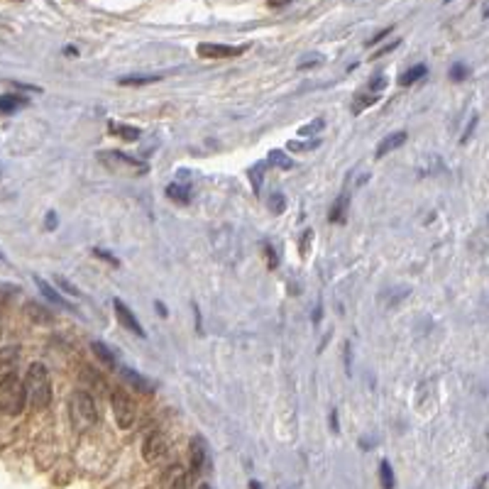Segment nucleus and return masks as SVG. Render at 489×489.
Segmentation results:
<instances>
[{"instance_id":"1","label":"nucleus","mask_w":489,"mask_h":489,"mask_svg":"<svg viewBox=\"0 0 489 489\" xmlns=\"http://www.w3.org/2000/svg\"><path fill=\"white\" fill-rule=\"evenodd\" d=\"M24 394L32 409H47L52 404V379L42 362H32L24 372Z\"/></svg>"},{"instance_id":"2","label":"nucleus","mask_w":489,"mask_h":489,"mask_svg":"<svg viewBox=\"0 0 489 489\" xmlns=\"http://www.w3.org/2000/svg\"><path fill=\"white\" fill-rule=\"evenodd\" d=\"M69 421L76 433H88L98 423V406L86 389H76L69 397Z\"/></svg>"},{"instance_id":"3","label":"nucleus","mask_w":489,"mask_h":489,"mask_svg":"<svg viewBox=\"0 0 489 489\" xmlns=\"http://www.w3.org/2000/svg\"><path fill=\"white\" fill-rule=\"evenodd\" d=\"M24 404H27V394H24V384L17 374H3L0 377V411L8 416H17L22 413Z\"/></svg>"},{"instance_id":"4","label":"nucleus","mask_w":489,"mask_h":489,"mask_svg":"<svg viewBox=\"0 0 489 489\" xmlns=\"http://www.w3.org/2000/svg\"><path fill=\"white\" fill-rule=\"evenodd\" d=\"M98 160L108 166V169L118 171V174H130V176H140L150 171V164L142 160H135V157L125 155V152H98Z\"/></svg>"},{"instance_id":"5","label":"nucleus","mask_w":489,"mask_h":489,"mask_svg":"<svg viewBox=\"0 0 489 489\" xmlns=\"http://www.w3.org/2000/svg\"><path fill=\"white\" fill-rule=\"evenodd\" d=\"M111 404H113V413H115V421L118 426L125 431V428H130L132 423H135L137 418V406L135 402L130 399V394L122 392V389H115L111 397Z\"/></svg>"},{"instance_id":"6","label":"nucleus","mask_w":489,"mask_h":489,"mask_svg":"<svg viewBox=\"0 0 489 489\" xmlns=\"http://www.w3.org/2000/svg\"><path fill=\"white\" fill-rule=\"evenodd\" d=\"M166 453H169V443H166V438L160 431L152 433L145 441V446H142V455H145V462H150V465L162 462L166 458Z\"/></svg>"},{"instance_id":"7","label":"nucleus","mask_w":489,"mask_h":489,"mask_svg":"<svg viewBox=\"0 0 489 489\" xmlns=\"http://www.w3.org/2000/svg\"><path fill=\"white\" fill-rule=\"evenodd\" d=\"M206 465H208V443H206V438L194 436L191 438V472L201 475Z\"/></svg>"},{"instance_id":"8","label":"nucleus","mask_w":489,"mask_h":489,"mask_svg":"<svg viewBox=\"0 0 489 489\" xmlns=\"http://www.w3.org/2000/svg\"><path fill=\"white\" fill-rule=\"evenodd\" d=\"M199 57L204 59H230L245 54V47H228V44H199L196 47Z\"/></svg>"},{"instance_id":"9","label":"nucleus","mask_w":489,"mask_h":489,"mask_svg":"<svg viewBox=\"0 0 489 489\" xmlns=\"http://www.w3.org/2000/svg\"><path fill=\"white\" fill-rule=\"evenodd\" d=\"M113 306H115V313H118V320H120L122 325H125L130 333H135V335H140V338H145V328H142V323L135 318V313L130 311V306L125 304V301H120V299H115L113 301Z\"/></svg>"},{"instance_id":"10","label":"nucleus","mask_w":489,"mask_h":489,"mask_svg":"<svg viewBox=\"0 0 489 489\" xmlns=\"http://www.w3.org/2000/svg\"><path fill=\"white\" fill-rule=\"evenodd\" d=\"M120 374L127 379V384H130V387H135V389H137V392L155 394L157 384L152 382V379H147V377H142V374H137L135 369H130V367H120Z\"/></svg>"},{"instance_id":"11","label":"nucleus","mask_w":489,"mask_h":489,"mask_svg":"<svg viewBox=\"0 0 489 489\" xmlns=\"http://www.w3.org/2000/svg\"><path fill=\"white\" fill-rule=\"evenodd\" d=\"M406 132L404 130H399V132H392V135H387L384 137L382 142H379V147H377V152H374V157H377V160H382V157H387L389 152H394V150H399V147L404 145V142H406Z\"/></svg>"},{"instance_id":"12","label":"nucleus","mask_w":489,"mask_h":489,"mask_svg":"<svg viewBox=\"0 0 489 489\" xmlns=\"http://www.w3.org/2000/svg\"><path fill=\"white\" fill-rule=\"evenodd\" d=\"M32 281H34V284H37V289L42 291V296H44V299H49V301H52V304L62 306V309H69V311H73L71 306H69V301L64 299V296H59L57 291H54L52 286H49L47 281L42 279V276H37V274H34V276H32Z\"/></svg>"},{"instance_id":"13","label":"nucleus","mask_w":489,"mask_h":489,"mask_svg":"<svg viewBox=\"0 0 489 489\" xmlns=\"http://www.w3.org/2000/svg\"><path fill=\"white\" fill-rule=\"evenodd\" d=\"M348 206H350V194L343 191V194L338 196V201L333 204V208H330V215H328L330 223H343L345 215H348Z\"/></svg>"},{"instance_id":"14","label":"nucleus","mask_w":489,"mask_h":489,"mask_svg":"<svg viewBox=\"0 0 489 489\" xmlns=\"http://www.w3.org/2000/svg\"><path fill=\"white\" fill-rule=\"evenodd\" d=\"M27 103H29V98L17 96V93H5V96H0V113H15L27 106Z\"/></svg>"},{"instance_id":"15","label":"nucleus","mask_w":489,"mask_h":489,"mask_svg":"<svg viewBox=\"0 0 489 489\" xmlns=\"http://www.w3.org/2000/svg\"><path fill=\"white\" fill-rule=\"evenodd\" d=\"M15 364H17V348L0 350V377L3 374H15Z\"/></svg>"},{"instance_id":"16","label":"nucleus","mask_w":489,"mask_h":489,"mask_svg":"<svg viewBox=\"0 0 489 489\" xmlns=\"http://www.w3.org/2000/svg\"><path fill=\"white\" fill-rule=\"evenodd\" d=\"M157 81H162V76H157V73H132V76L118 78L120 86H145V83H157Z\"/></svg>"},{"instance_id":"17","label":"nucleus","mask_w":489,"mask_h":489,"mask_svg":"<svg viewBox=\"0 0 489 489\" xmlns=\"http://www.w3.org/2000/svg\"><path fill=\"white\" fill-rule=\"evenodd\" d=\"M164 485H166V489H186V472H184V467H179V465L169 467Z\"/></svg>"},{"instance_id":"18","label":"nucleus","mask_w":489,"mask_h":489,"mask_svg":"<svg viewBox=\"0 0 489 489\" xmlns=\"http://www.w3.org/2000/svg\"><path fill=\"white\" fill-rule=\"evenodd\" d=\"M91 348H93V353H96V357L101 360V362L106 364V367H118L115 355L111 353V348H108L106 343H98V340H93Z\"/></svg>"},{"instance_id":"19","label":"nucleus","mask_w":489,"mask_h":489,"mask_svg":"<svg viewBox=\"0 0 489 489\" xmlns=\"http://www.w3.org/2000/svg\"><path fill=\"white\" fill-rule=\"evenodd\" d=\"M166 196H169L174 204H189L191 201V189L184 184H169L166 186Z\"/></svg>"},{"instance_id":"20","label":"nucleus","mask_w":489,"mask_h":489,"mask_svg":"<svg viewBox=\"0 0 489 489\" xmlns=\"http://www.w3.org/2000/svg\"><path fill=\"white\" fill-rule=\"evenodd\" d=\"M426 71H428V69L423 66V64H416L413 69H409V71H404L402 76H399V86H404V88L411 86L413 81H418V78L426 76Z\"/></svg>"},{"instance_id":"21","label":"nucleus","mask_w":489,"mask_h":489,"mask_svg":"<svg viewBox=\"0 0 489 489\" xmlns=\"http://www.w3.org/2000/svg\"><path fill=\"white\" fill-rule=\"evenodd\" d=\"M111 132L113 135H120L122 140H127V142H135L137 137H140V127H135V125H118V122H111Z\"/></svg>"},{"instance_id":"22","label":"nucleus","mask_w":489,"mask_h":489,"mask_svg":"<svg viewBox=\"0 0 489 489\" xmlns=\"http://www.w3.org/2000/svg\"><path fill=\"white\" fill-rule=\"evenodd\" d=\"M377 101H379V93H372V91L360 93V96L355 98V103H353V113H362L364 108L374 106V103H377Z\"/></svg>"},{"instance_id":"23","label":"nucleus","mask_w":489,"mask_h":489,"mask_svg":"<svg viewBox=\"0 0 489 489\" xmlns=\"http://www.w3.org/2000/svg\"><path fill=\"white\" fill-rule=\"evenodd\" d=\"M379 485H382V489H394V485H397L394 482V470L387 460L379 462Z\"/></svg>"},{"instance_id":"24","label":"nucleus","mask_w":489,"mask_h":489,"mask_svg":"<svg viewBox=\"0 0 489 489\" xmlns=\"http://www.w3.org/2000/svg\"><path fill=\"white\" fill-rule=\"evenodd\" d=\"M269 164H274V166H279V169H291L294 166V160L291 157H286L284 152H271L269 155Z\"/></svg>"},{"instance_id":"25","label":"nucleus","mask_w":489,"mask_h":489,"mask_svg":"<svg viewBox=\"0 0 489 489\" xmlns=\"http://www.w3.org/2000/svg\"><path fill=\"white\" fill-rule=\"evenodd\" d=\"M54 284H57V286H59V289H62V291H66L69 296H73V299H76V296H81V291H78L76 286H73L71 281L66 279V276L57 274V276H54Z\"/></svg>"},{"instance_id":"26","label":"nucleus","mask_w":489,"mask_h":489,"mask_svg":"<svg viewBox=\"0 0 489 489\" xmlns=\"http://www.w3.org/2000/svg\"><path fill=\"white\" fill-rule=\"evenodd\" d=\"M267 208L271 211V213H284V208H286V201H284V196L281 194H271V199L267 201Z\"/></svg>"},{"instance_id":"27","label":"nucleus","mask_w":489,"mask_h":489,"mask_svg":"<svg viewBox=\"0 0 489 489\" xmlns=\"http://www.w3.org/2000/svg\"><path fill=\"white\" fill-rule=\"evenodd\" d=\"M318 145H320V140H309V142L291 140V142H289V150H291V152H309V150H316Z\"/></svg>"},{"instance_id":"28","label":"nucleus","mask_w":489,"mask_h":489,"mask_svg":"<svg viewBox=\"0 0 489 489\" xmlns=\"http://www.w3.org/2000/svg\"><path fill=\"white\" fill-rule=\"evenodd\" d=\"M467 76H470V69H467L465 64H453V66H451V78H453V81H465Z\"/></svg>"},{"instance_id":"29","label":"nucleus","mask_w":489,"mask_h":489,"mask_svg":"<svg viewBox=\"0 0 489 489\" xmlns=\"http://www.w3.org/2000/svg\"><path fill=\"white\" fill-rule=\"evenodd\" d=\"M323 125H325L323 120H313V122H309V125L301 127L299 135H301V137H306V135H311V132H318V130H323Z\"/></svg>"},{"instance_id":"30","label":"nucleus","mask_w":489,"mask_h":489,"mask_svg":"<svg viewBox=\"0 0 489 489\" xmlns=\"http://www.w3.org/2000/svg\"><path fill=\"white\" fill-rule=\"evenodd\" d=\"M93 255H96V257H101V260H106V262H111L113 267H118V264H120V262H118L115 257H113V255H111V252H108V250H93Z\"/></svg>"},{"instance_id":"31","label":"nucleus","mask_w":489,"mask_h":489,"mask_svg":"<svg viewBox=\"0 0 489 489\" xmlns=\"http://www.w3.org/2000/svg\"><path fill=\"white\" fill-rule=\"evenodd\" d=\"M311 238H313V233H311V230H304V238H301V255H309Z\"/></svg>"},{"instance_id":"32","label":"nucleus","mask_w":489,"mask_h":489,"mask_svg":"<svg viewBox=\"0 0 489 489\" xmlns=\"http://www.w3.org/2000/svg\"><path fill=\"white\" fill-rule=\"evenodd\" d=\"M389 32H392V27H384V29H382V32H377V34H374V37H372V39H369V42H367V47H372V44H377V42H382V39H384V37H387V34H389Z\"/></svg>"},{"instance_id":"33","label":"nucleus","mask_w":489,"mask_h":489,"mask_svg":"<svg viewBox=\"0 0 489 489\" xmlns=\"http://www.w3.org/2000/svg\"><path fill=\"white\" fill-rule=\"evenodd\" d=\"M330 431H333V433L340 431V426H338V411H335V409L330 411Z\"/></svg>"},{"instance_id":"34","label":"nucleus","mask_w":489,"mask_h":489,"mask_svg":"<svg viewBox=\"0 0 489 489\" xmlns=\"http://www.w3.org/2000/svg\"><path fill=\"white\" fill-rule=\"evenodd\" d=\"M397 47H399V39H394V42H389V44H387V47H382V49H379V52H377V54H374V57H382V54L392 52V49H397Z\"/></svg>"},{"instance_id":"35","label":"nucleus","mask_w":489,"mask_h":489,"mask_svg":"<svg viewBox=\"0 0 489 489\" xmlns=\"http://www.w3.org/2000/svg\"><path fill=\"white\" fill-rule=\"evenodd\" d=\"M54 225H57V213H54V211H49V213H47V228L54 230Z\"/></svg>"},{"instance_id":"36","label":"nucleus","mask_w":489,"mask_h":489,"mask_svg":"<svg viewBox=\"0 0 489 489\" xmlns=\"http://www.w3.org/2000/svg\"><path fill=\"white\" fill-rule=\"evenodd\" d=\"M264 250H267V255H269V267H274V264H276V262H274V252H271V247H269V245H267V247H264Z\"/></svg>"},{"instance_id":"37","label":"nucleus","mask_w":489,"mask_h":489,"mask_svg":"<svg viewBox=\"0 0 489 489\" xmlns=\"http://www.w3.org/2000/svg\"><path fill=\"white\" fill-rule=\"evenodd\" d=\"M155 306H157V311H160L162 316H169V313H166V306H164V304H160V301H157Z\"/></svg>"},{"instance_id":"38","label":"nucleus","mask_w":489,"mask_h":489,"mask_svg":"<svg viewBox=\"0 0 489 489\" xmlns=\"http://www.w3.org/2000/svg\"><path fill=\"white\" fill-rule=\"evenodd\" d=\"M250 489H262V485H260L257 480H252V482H250Z\"/></svg>"},{"instance_id":"39","label":"nucleus","mask_w":489,"mask_h":489,"mask_svg":"<svg viewBox=\"0 0 489 489\" xmlns=\"http://www.w3.org/2000/svg\"><path fill=\"white\" fill-rule=\"evenodd\" d=\"M199 489H211V485H199Z\"/></svg>"},{"instance_id":"40","label":"nucleus","mask_w":489,"mask_h":489,"mask_svg":"<svg viewBox=\"0 0 489 489\" xmlns=\"http://www.w3.org/2000/svg\"><path fill=\"white\" fill-rule=\"evenodd\" d=\"M480 489H485V480H482V482H480Z\"/></svg>"},{"instance_id":"41","label":"nucleus","mask_w":489,"mask_h":489,"mask_svg":"<svg viewBox=\"0 0 489 489\" xmlns=\"http://www.w3.org/2000/svg\"><path fill=\"white\" fill-rule=\"evenodd\" d=\"M0 260H5V255H3V252H0Z\"/></svg>"}]
</instances>
